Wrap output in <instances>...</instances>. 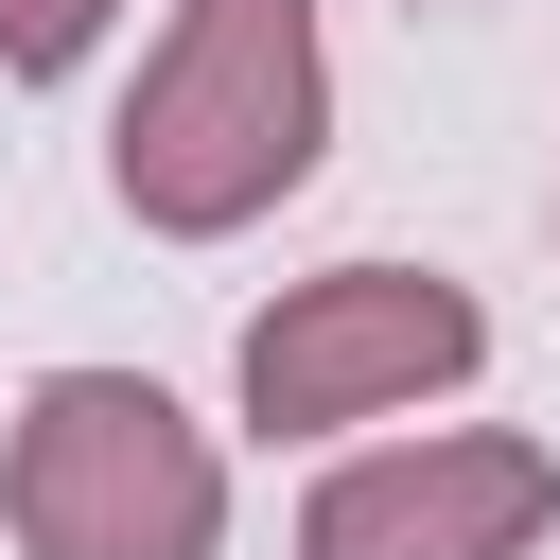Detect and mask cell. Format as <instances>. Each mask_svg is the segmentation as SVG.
Segmentation results:
<instances>
[{
  "mask_svg": "<svg viewBox=\"0 0 560 560\" xmlns=\"http://www.w3.org/2000/svg\"><path fill=\"white\" fill-rule=\"evenodd\" d=\"M490 368V315L438 280V262H332V280H280L245 315V420L262 438H332V420H402L438 385Z\"/></svg>",
  "mask_w": 560,
  "mask_h": 560,
  "instance_id": "obj_3",
  "label": "cell"
},
{
  "mask_svg": "<svg viewBox=\"0 0 560 560\" xmlns=\"http://www.w3.org/2000/svg\"><path fill=\"white\" fill-rule=\"evenodd\" d=\"M315 140H332L315 0H175L158 70H140V88H122V122H105V192H122L140 228L210 245V228L280 210V192L315 175Z\"/></svg>",
  "mask_w": 560,
  "mask_h": 560,
  "instance_id": "obj_1",
  "label": "cell"
},
{
  "mask_svg": "<svg viewBox=\"0 0 560 560\" xmlns=\"http://www.w3.org/2000/svg\"><path fill=\"white\" fill-rule=\"evenodd\" d=\"M122 0H0V70L18 88H52V70H88V35H105Z\"/></svg>",
  "mask_w": 560,
  "mask_h": 560,
  "instance_id": "obj_5",
  "label": "cell"
},
{
  "mask_svg": "<svg viewBox=\"0 0 560 560\" xmlns=\"http://www.w3.org/2000/svg\"><path fill=\"white\" fill-rule=\"evenodd\" d=\"M542 525H560V455L455 420V438H385V455L315 472L298 560H525Z\"/></svg>",
  "mask_w": 560,
  "mask_h": 560,
  "instance_id": "obj_4",
  "label": "cell"
},
{
  "mask_svg": "<svg viewBox=\"0 0 560 560\" xmlns=\"http://www.w3.org/2000/svg\"><path fill=\"white\" fill-rule=\"evenodd\" d=\"M0 525H18V560H210L228 455L140 368H35V402L0 438Z\"/></svg>",
  "mask_w": 560,
  "mask_h": 560,
  "instance_id": "obj_2",
  "label": "cell"
}]
</instances>
